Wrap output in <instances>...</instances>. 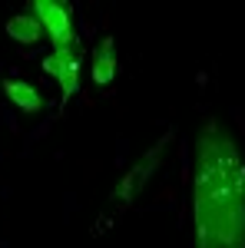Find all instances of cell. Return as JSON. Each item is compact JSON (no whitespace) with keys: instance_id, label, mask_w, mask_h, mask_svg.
I'll return each instance as SVG.
<instances>
[{"instance_id":"1","label":"cell","mask_w":245,"mask_h":248,"mask_svg":"<svg viewBox=\"0 0 245 248\" xmlns=\"http://www.w3.org/2000/svg\"><path fill=\"white\" fill-rule=\"evenodd\" d=\"M192 222L196 248H245V159L219 119L196 136Z\"/></svg>"},{"instance_id":"2","label":"cell","mask_w":245,"mask_h":248,"mask_svg":"<svg viewBox=\"0 0 245 248\" xmlns=\"http://www.w3.org/2000/svg\"><path fill=\"white\" fill-rule=\"evenodd\" d=\"M169 139H172V133H166L149 149V153L132 166L130 172H123V179H119V182L113 186V192H110V205H113V209H130L132 202H136V195L143 192V186H146L152 175H156V169H159V162H163V155H166Z\"/></svg>"},{"instance_id":"3","label":"cell","mask_w":245,"mask_h":248,"mask_svg":"<svg viewBox=\"0 0 245 248\" xmlns=\"http://www.w3.org/2000/svg\"><path fill=\"white\" fill-rule=\"evenodd\" d=\"M80 63H83V46H80V37L70 40V43H60L53 46V53L43 60V70L60 83L63 90V99L80 93Z\"/></svg>"},{"instance_id":"4","label":"cell","mask_w":245,"mask_h":248,"mask_svg":"<svg viewBox=\"0 0 245 248\" xmlns=\"http://www.w3.org/2000/svg\"><path fill=\"white\" fill-rule=\"evenodd\" d=\"M27 10H30V14L40 20L43 33L50 37V43H53V46L76 40V30H73V7H70L66 0H30V7H27Z\"/></svg>"},{"instance_id":"5","label":"cell","mask_w":245,"mask_h":248,"mask_svg":"<svg viewBox=\"0 0 245 248\" xmlns=\"http://www.w3.org/2000/svg\"><path fill=\"white\" fill-rule=\"evenodd\" d=\"M116 40L113 37H103L99 40V46H96L93 53V66H90V77H93L96 86H110L116 79Z\"/></svg>"},{"instance_id":"6","label":"cell","mask_w":245,"mask_h":248,"mask_svg":"<svg viewBox=\"0 0 245 248\" xmlns=\"http://www.w3.org/2000/svg\"><path fill=\"white\" fill-rule=\"evenodd\" d=\"M3 93H7V99H10L17 109H23V113H37L40 106H43V96H40L37 86H30L27 79H3Z\"/></svg>"},{"instance_id":"7","label":"cell","mask_w":245,"mask_h":248,"mask_svg":"<svg viewBox=\"0 0 245 248\" xmlns=\"http://www.w3.org/2000/svg\"><path fill=\"white\" fill-rule=\"evenodd\" d=\"M7 37L23 43V46H33L40 37H43V27L33 14H17L14 20H7Z\"/></svg>"}]
</instances>
